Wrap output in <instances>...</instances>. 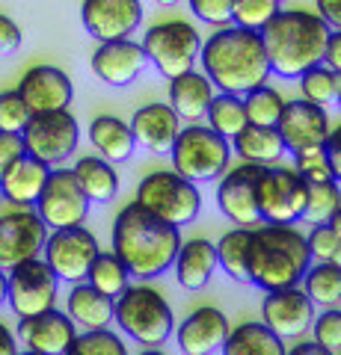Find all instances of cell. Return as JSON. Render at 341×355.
<instances>
[{
  "label": "cell",
  "instance_id": "8d00e7d4",
  "mask_svg": "<svg viewBox=\"0 0 341 355\" xmlns=\"http://www.w3.org/2000/svg\"><path fill=\"white\" fill-rule=\"evenodd\" d=\"M244 101V113H247V125H261V128H276L279 113L285 98L273 89L270 83H261L256 89H249L247 95H240Z\"/></svg>",
  "mask_w": 341,
  "mask_h": 355
},
{
  "label": "cell",
  "instance_id": "4dcf8cb0",
  "mask_svg": "<svg viewBox=\"0 0 341 355\" xmlns=\"http://www.w3.org/2000/svg\"><path fill=\"white\" fill-rule=\"evenodd\" d=\"M223 355H285V343L264 323H240L228 329L223 340Z\"/></svg>",
  "mask_w": 341,
  "mask_h": 355
},
{
  "label": "cell",
  "instance_id": "5b68a950",
  "mask_svg": "<svg viewBox=\"0 0 341 355\" xmlns=\"http://www.w3.org/2000/svg\"><path fill=\"white\" fill-rule=\"evenodd\" d=\"M113 320L131 340L142 343V347H160L169 340L175 329L169 302L149 284H128L113 299Z\"/></svg>",
  "mask_w": 341,
  "mask_h": 355
},
{
  "label": "cell",
  "instance_id": "e575fe53",
  "mask_svg": "<svg viewBox=\"0 0 341 355\" xmlns=\"http://www.w3.org/2000/svg\"><path fill=\"white\" fill-rule=\"evenodd\" d=\"M205 119H208V128L217 130L219 137L232 139L235 133L247 125V113H244V101L240 95L232 92H214L211 104L205 110Z\"/></svg>",
  "mask_w": 341,
  "mask_h": 355
},
{
  "label": "cell",
  "instance_id": "cb8c5ba5",
  "mask_svg": "<svg viewBox=\"0 0 341 355\" xmlns=\"http://www.w3.org/2000/svg\"><path fill=\"white\" fill-rule=\"evenodd\" d=\"M48 175H51V166L24 151L15 163H9V169L3 175H0V196H3L6 202L33 207L39 193H42V187L48 181Z\"/></svg>",
  "mask_w": 341,
  "mask_h": 355
},
{
  "label": "cell",
  "instance_id": "6da1fadb",
  "mask_svg": "<svg viewBox=\"0 0 341 355\" xmlns=\"http://www.w3.org/2000/svg\"><path fill=\"white\" fill-rule=\"evenodd\" d=\"M199 62H202V74L211 80L217 92L247 95L249 89L267 83L270 77L261 33L235 24L217 27V33H211L202 42Z\"/></svg>",
  "mask_w": 341,
  "mask_h": 355
},
{
  "label": "cell",
  "instance_id": "f546056e",
  "mask_svg": "<svg viewBox=\"0 0 341 355\" xmlns=\"http://www.w3.org/2000/svg\"><path fill=\"white\" fill-rule=\"evenodd\" d=\"M74 181H78L81 193L86 196L90 205H107L113 202L119 193V172L113 169V163H107L98 154H86L78 157V163L72 166Z\"/></svg>",
  "mask_w": 341,
  "mask_h": 355
},
{
  "label": "cell",
  "instance_id": "7bdbcfd3",
  "mask_svg": "<svg viewBox=\"0 0 341 355\" xmlns=\"http://www.w3.org/2000/svg\"><path fill=\"white\" fill-rule=\"evenodd\" d=\"M30 107L24 104V98L18 95V89H3L0 92V130L6 133H21L30 121Z\"/></svg>",
  "mask_w": 341,
  "mask_h": 355
},
{
  "label": "cell",
  "instance_id": "f907efd6",
  "mask_svg": "<svg viewBox=\"0 0 341 355\" xmlns=\"http://www.w3.org/2000/svg\"><path fill=\"white\" fill-rule=\"evenodd\" d=\"M315 3H317V15L333 30H338L341 27V0H315Z\"/></svg>",
  "mask_w": 341,
  "mask_h": 355
},
{
  "label": "cell",
  "instance_id": "e0dca14e",
  "mask_svg": "<svg viewBox=\"0 0 341 355\" xmlns=\"http://www.w3.org/2000/svg\"><path fill=\"white\" fill-rule=\"evenodd\" d=\"M81 21L95 42L131 39L142 24V0H83Z\"/></svg>",
  "mask_w": 341,
  "mask_h": 355
},
{
  "label": "cell",
  "instance_id": "2e32d148",
  "mask_svg": "<svg viewBox=\"0 0 341 355\" xmlns=\"http://www.w3.org/2000/svg\"><path fill=\"white\" fill-rule=\"evenodd\" d=\"M315 320V305L312 299L294 287H279V291H267L261 299V323L267 326L273 335L285 338H300L309 331Z\"/></svg>",
  "mask_w": 341,
  "mask_h": 355
},
{
  "label": "cell",
  "instance_id": "74e56055",
  "mask_svg": "<svg viewBox=\"0 0 341 355\" xmlns=\"http://www.w3.org/2000/svg\"><path fill=\"white\" fill-rule=\"evenodd\" d=\"M312 261L317 263H338L341 258V210H335L326 222H315V228L306 234Z\"/></svg>",
  "mask_w": 341,
  "mask_h": 355
},
{
  "label": "cell",
  "instance_id": "52a82bcc",
  "mask_svg": "<svg viewBox=\"0 0 341 355\" xmlns=\"http://www.w3.org/2000/svg\"><path fill=\"white\" fill-rule=\"evenodd\" d=\"M134 205L149 210L151 216L181 228V225H190V222L199 216L202 193L196 184H190L181 175H175L172 169H158V172H149L140 181Z\"/></svg>",
  "mask_w": 341,
  "mask_h": 355
},
{
  "label": "cell",
  "instance_id": "f6af8a7d",
  "mask_svg": "<svg viewBox=\"0 0 341 355\" xmlns=\"http://www.w3.org/2000/svg\"><path fill=\"white\" fill-rule=\"evenodd\" d=\"M190 12L211 27H226L232 21V3L235 0H187Z\"/></svg>",
  "mask_w": 341,
  "mask_h": 355
},
{
  "label": "cell",
  "instance_id": "60d3db41",
  "mask_svg": "<svg viewBox=\"0 0 341 355\" xmlns=\"http://www.w3.org/2000/svg\"><path fill=\"white\" fill-rule=\"evenodd\" d=\"M279 9H282V0H235L232 3V24L261 33V27L267 24Z\"/></svg>",
  "mask_w": 341,
  "mask_h": 355
},
{
  "label": "cell",
  "instance_id": "f1b7e54d",
  "mask_svg": "<svg viewBox=\"0 0 341 355\" xmlns=\"http://www.w3.org/2000/svg\"><path fill=\"white\" fill-rule=\"evenodd\" d=\"M228 146L244 163H256V166H276L285 157V151H288L276 128H261V125H244Z\"/></svg>",
  "mask_w": 341,
  "mask_h": 355
},
{
  "label": "cell",
  "instance_id": "d590c367",
  "mask_svg": "<svg viewBox=\"0 0 341 355\" xmlns=\"http://www.w3.org/2000/svg\"><path fill=\"white\" fill-rule=\"evenodd\" d=\"M249 231L252 228H232L226 231L219 243H214L217 249V266H223V272L235 282L247 284V249H249Z\"/></svg>",
  "mask_w": 341,
  "mask_h": 355
},
{
  "label": "cell",
  "instance_id": "9a60e30c",
  "mask_svg": "<svg viewBox=\"0 0 341 355\" xmlns=\"http://www.w3.org/2000/svg\"><path fill=\"white\" fill-rule=\"evenodd\" d=\"M264 166L256 163H240L235 169H226L219 175L217 184V207L228 222H235L238 228H252L261 225L258 205H256V187L261 178Z\"/></svg>",
  "mask_w": 341,
  "mask_h": 355
},
{
  "label": "cell",
  "instance_id": "ac0fdd59",
  "mask_svg": "<svg viewBox=\"0 0 341 355\" xmlns=\"http://www.w3.org/2000/svg\"><path fill=\"white\" fill-rule=\"evenodd\" d=\"M276 130L285 142V148L300 151V148L321 146L326 139V133L333 130V125H329L326 107L309 104V101H303V98H291V101L282 104Z\"/></svg>",
  "mask_w": 341,
  "mask_h": 355
},
{
  "label": "cell",
  "instance_id": "3957f363",
  "mask_svg": "<svg viewBox=\"0 0 341 355\" xmlns=\"http://www.w3.org/2000/svg\"><path fill=\"white\" fill-rule=\"evenodd\" d=\"M329 33H333V27L317 12L279 9L261 27V42H264V53H267L270 74H279L285 80H297L312 65H321Z\"/></svg>",
  "mask_w": 341,
  "mask_h": 355
},
{
  "label": "cell",
  "instance_id": "277c9868",
  "mask_svg": "<svg viewBox=\"0 0 341 355\" xmlns=\"http://www.w3.org/2000/svg\"><path fill=\"white\" fill-rule=\"evenodd\" d=\"M312 254L306 246V234L297 225H264L249 231L247 249V282L267 291L300 284L303 272L309 270Z\"/></svg>",
  "mask_w": 341,
  "mask_h": 355
},
{
  "label": "cell",
  "instance_id": "7a4b0ae2",
  "mask_svg": "<svg viewBox=\"0 0 341 355\" xmlns=\"http://www.w3.org/2000/svg\"><path fill=\"white\" fill-rule=\"evenodd\" d=\"M181 246V231L151 216L149 210L131 202L113 222V254L125 263L134 279H158L169 272Z\"/></svg>",
  "mask_w": 341,
  "mask_h": 355
},
{
  "label": "cell",
  "instance_id": "ab89813d",
  "mask_svg": "<svg viewBox=\"0 0 341 355\" xmlns=\"http://www.w3.org/2000/svg\"><path fill=\"white\" fill-rule=\"evenodd\" d=\"M63 355H128L122 338L110 329H92L74 335Z\"/></svg>",
  "mask_w": 341,
  "mask_h": 355
},
{
  "label": "cell",
  "instance_id": "8992f818",
  "mask_svg": "<svg viewBox=\"0 0 341 355\" xmlns=\"http://www.w3.org/2000/svg\"><path fill=\"white\" fill-rule=\"evenodd\" d=\"M169 157L175 175L187 178L190 184H205V181H217L228 169L232 146L217 130L196 121V125H187L178 130V137H175L169 148Z\"/></svg>",
  "mask_w": 341,
  "mask_h": 355
},
{
  "label": "cell",
  "instance_id": "9c48e42d",
  "mask_svg": "<svg viewBox=\"0 0 341 355\" xmlns=\"http://www.w3.org/2000/svg\"><path fill=\"white\" fill-rule=\"evenodd\" d=\"M256 205L261 222L294 225L306 210V181L291 166H264L256 187Z\"/></svg>",
  "mask_w": 341,
  "mask_h": 355
},
{
  "label": "cell",
  "instance_id": "c3c4849f",
  "mask_svg": "<svg viewBox=\"0 0 341 355\" xmlns=\"http://www.w3.org/2000/svg\"><path fill=\"white\" fill-rule=\"evenodd\" d=\"M321 146L326 151V160H329V169H333L335 181H341V133H338V128H333L326 133V139Z\"/></svg>",
  "mask_w": 341,
  "mask_h": 355
},
{
  "label": "cell",
  "instance_id": "30bf717a",
  "mask_svg": "<svg viewBox=\"0 0 341 355\" xmlns=\"http://www.w3.org/2000/svg\"><path fill=\"white\" fill-rule=\"evenodd\" d=\"M45 237L48 225L39 219L36 210L3 198L0 205V270L9 272L18 263L39 258Z\"/></svg>",
  "mask_w": 341,
  "mask_h": 355
},
{
  "label": "cell",
  "instance_id": "5bb4252c",
  "mask_svg": "<svg viewBox=\"0 0 341 355\" xmlns=\"http://www.w3.org/2000/svg\"><path fill=\"white\" fill-rule=\"evenodd\" d=\"M33 210L48 225V231H57V228L83 225L86 214H90V202H86V196L81 193L78 181H74V172L65 169V166H53Z\"/></svg>",
  "mask_w": 341,
  "mask_h": 355
},
{
  "label": "cell",
  "instance_id": "11a10c76",
  "mask_svg": "<svg viewBox=\"0 0 341 355\" xmlns=\"http://www.w3.org/2000/svg\"><path fill=\"white\" fill-rule=\"evenodd\" d=\"M140 355H167V352H163L160 347H146V349H142Z\"/></svg>",
  "mask_w": 341,
  "mask_h": 355
},
{
  "label": "cell",
  "instance_id": "8fae6325",
  "mask_svg": "<svg viewBox=\"0 0 341 355\" xmlns=\"http://www.w3.org/2000/svg\"><path fill=\"white\" fill-rule=\"evenodd\" d=\"M24 151L33 154L36 160L53 166H63L65 160L78 151L81 128L69 110H53V113H36L30 116L27 128L21 130Z\"/></svg>",
  "mask_w": 341,
  "mask_h": 355
},
{
  "label": "cell",
  "instance_id": "4fadbf2b",
  "mask_svg": "<svg viewBox=\"0 0 341 355\" xmlns=\"http://www.w3.org/2000/svg\"><path fill=\"white\" fill-rule=\"evenodd\" d=\"M57 287L60 282L48 270V263L42 258H33L6 272V302L18 320L33 317L48 308H57Z\"/></svg>",
  "mask_w": 341,
  "mask_h": 355
},
{
  "label": "cell",
  "instance_id": "484cf974",
  "mask_svg": "<svg viewBox=\"0 0 341 355\" xmlns=\"http://www.w3.org/2000/svg\"><path fill=\"white\" fill-rule=\"evenodd\" d=\"M214 92L217 89L211 86V80L202 71L190 69L169 80V107L178 119H187L190 125H196V121L205 119V110L211 104Z\"/></svg>",
  "mask_w": 341,
  "mask_h": 355
},
{
  "label": "cell",
  "instance_id": "b9f144b4",
  "mask_svg": "<svg viewBox=\"0 0 341 355\" xmlns=\"http://www.w3.org/2000/svg\"><path fill=\"white\" fill-rule=\"evenodd\" d=\"M291 169L300 175L306 184H312V181H335L333 169H329L324 146H312V148L294 151V166H291Z\"/></svg>",
  "mask_w": 341,
  "mask_h": 355
},
{
  "label": "cell",
  "instance_id": "db71d44e",
  "mask_svg": "<svg viewBox=\"0 0 341 355\" xmlns=\"http://www.w3.org/2000/svg\"><path fill=\"white\" fill-rule=\"evenodd\" d=\"M6 302V272L0 270V305Z\"/></svg>",
  "mask_w": 341,
  "mask_h": 355
},
{
  "label": "cell",
  "instance_id": "7c38bea8",
  "mask_svg": "<svg viewBox=\"0 0 341 355\" xmlns=\"http://www.w3.org/2000/svg\"><path fill=\"white\" fill-rule=\"evenodd\" d=\"M98 252L101 249H98L92 231L86 225H72V228L48 231L45 246H42V261L57 275V282L78 284L86 282V270H90Z\"/></svg>",
  "mask_w": 341,
  "mask_h": 355
},
{
  "label": "cell",
  "instance_id": "7402d4cb",
  "mask_svg": "<svg viewBox=\"0 0 341 355\" xmlns=\"http://www.w3.org/2000/svg\"><path fill=\"white\" fill-rule=\"evenodd\" d=\"M228 329H232V323L223 311L214 305H202L181 320L175 338H178V349L184 355H211L223 347Z\"/></svg>",
  "mask_w": 341,
  "mask_h": 355
},
{
  "label": "cell",
  "instance_id": "4316f807",
  "mask_svg": "<svg viewBox=\"0 0 341 355\" xmlns=\"http://www.w3.org/2000/svg\"><path fill=\"white\" fill-rule=\"evenodd\" d=\"M65 314L83 331L110 329V323H113V299L98 293L92 284L78 282V284H72L69 299H65Z\"/></svg>",
  "mask_w": 341,
  "mask_h": 355
},
{
  "label": "cell",
  "instance_id": "f35d334b",
  "mask_svg": "<svg viewBox=\"0 0 341 355\" xmlns=\"http://www.w3.org/2000/svg\"><path fill=\"white\" fill-rule=\"evenodd\" d=\"M341 210V190L338 181H312L306 184V210L303 219L309 222H326L329 216Z\"/></svg>",
  "mask_w": 341,
  "mask_h": 355
},
{
  "label": "cell",
  "instance_id": "ffe728a7",
  "mask_svg": "<svg viewBox=\"0 0 341 355\" xmlns=\"http://www.w3.org/2000/svg\"><path fill=\"white\" fill-rule=\"evenodd\" d=\"M74 335H78V326L72 323L65 311L57 308H48L33 317H21L15 331V338L24 343L27 352L39 355H63Z\"/></svg>",
  "mask_w": 341,
  "mask_h": 355
},
{
  "label": "cell",
  "instance_id": "f5cc1de1",
  "mask_svg": "<svg viewBox=\"0 0 341 355\" xmlns=\"http://www.w3.org/2000/svg\"><path fill=\"white\" fill-rule=\"evenodd\" d=\"M18 352V338L9 331V326L0 323V355H15Z\"/></svg>",
  "mask_w": 341,
  "mask_h": 355
},
{
  "label": "cell",
  "instance_id": "d6a6232c",
  "mask_svg": "<svg viewBox=\"0 0 341 355\" xmlns=\"http://www.w3.org/2000/svg\"><path fill=\"white\" fill-rule=\"evenodd\" d=\"M86 284H92L98 293L116 299L131 284V272L113 252H98L95 261L90 263V270H86Z\"/></svg>",
  "mask_w": 341,
  "mask_h": 355
},
{
  "label": "cell",
  "instance_id": "1f68e13d",
  "mask_svg": "<svg viewBox=\"0 0 341 355\" xmlns=\"http://www.w3.org/2000/svg\"><path fill=\"white\" fill-rule=\"evenodd\" d=\"M300 291L317 308H338L341 302V263H317L312 261L300 279Z\"/></svg>",
  "mask_w": 341,
  "mask_h": 355
},
{
  "label": "cell",
  "instance_id": "d6986e66",
  "mask_svg": "<svg viewBox=\"0 0 341 355\" xmlns=\"http://www.w3.org/2000/svg\"><path fill=\"white\" fill-rule=\"evenodd\" d=\"M18 95L24 98V104L30 107V113H53V110H69L74 86L72 77L57 65H33L30 71H24L18 83Z\"/></svg>",
  "mask_w": 341,
  "mask_h": 355
},
{
  "label": "cell",
  "instance_id": "603a6c76",
  "mask_svg": "<svg viewBox=\"0 0 341 355\" xmlns=\"http://www.w3.org/2000/svg\"><path fill=\"white\" fill-rule=\"evenodd\" d=\"M131 133H134V142L142 148H149L151 154H169L175 137L181 130V119L172 113L169 104L151 101L146 107H140L128 121Z\"/></svg>",
  "mask_w": 341,
  "mask_h": 355
},
{
  "label": "cell",
  "instance_id": "6f0895ef",
  "mask_svg": "<svg viewBox=\"0 0 341 355\" xmlns=\"http://www.w3.org/2000/svg\"><path fill=\"white\" fill-rule=\"evenodd\" d=\"M15 355H39V352H15Z\"/></svg>",
  "mask_w": 341,
  "mask_h": 355
},
{
  "label": "cell",
  "instance_id": "bcb514c9",
  "mask_svg": "<svg viewBox=\"0 0 341 355\" xmlns=\"http://www.w3.org/2000/svg\"><path fill=\"white\" fill-rule=\"evenodd\" d=\"M24 154V139L21 133H6L0 130V175L9 169V163H15Z\"/></svg>",
  "mask_w": 341,
  "mask_h": 355
},
{
  "label": "cell",
  "instance_id": "9f6ffc18",
  "mask_svg": "<svg viewBox=\"0 0 341 355\" xmlns=\"http://www.w3.org/2000/svg\"><path fill=\"white\" fill-rule=\"evenodd\" d=\"M155 3H160V6H175L178 0H155Z\"/></svg>",
  "mask_w": 341,
  "mask_h": 355
},
{
  "label": "cell",
  "instance_id": "ee69618b",
  "mask_svg": "<svg viewBox=\"0 0 341 355\" xmlns=\"http://www.w3.org/2000/svg\"><path fill=\"white\" fill-rule=\"evenodd\" d=\"M309 329L315 331V340L321 343V347L338 355V349H341V311L338 308H324L321 314L312 320Z\"/></svg>",
  "mask_w": 341,
  "mask_h": 355
},
{
  "label": "cell",
  "instance_id": "83f0119b",
  "mask_svg": "<svg viewBox=\"0 0 341 355\" xmlns=\"http://www.w3.org/2000/svg\"><path fill=\"white\" fill-rule=\"evenodd\" d=\"M90 142L98 151V157H104L107 163H125L134 157L137 142L131 133L128 121L119 116H95L90 121Z\"/></svg>",
  "mask_w": 341,
  "mask_h": 355
},
{
  "label": "cell",
  "instance_id": "836d02e7",
  "mask_svg": "<svg viewBox=\"0 0 341 355\" xmlns=\"http://www.w3.org/2000/svg\"><path fill=\"white\" fill-rule=\"evenodd\" d=\"M300 98L317 107H333L341 101V74L329 71L326 65H312L309 71H303L300 77Z\"/></svg>",
  "mask_w": 341,
  "mask_h": 355
},
{
  "label": "cell",
  "instance_id": "d4e9b609",
  "mask_svg": "<svg viewBox=\"0 0 341 355\" xmlns=\"http://www.w3.org/2000/svg\"><path fill=\"white\" fill-rule=\"evenodd\" d=\"M175 279L184 291H202L211 282L217 270V249L208 237H190L181 240L178 254H175Z\"/></svg>",
  "mask_w": 341,
  "mask_h": 355
},
{
  "label": "cell",
  "instance_id": "7dc6e473",
  "mask_svg": "<svg viewBox=\"0 0 341 355\" xmlns=\"http://www.w3.org/2000/svg\"><path fill=\"white\" fill-rule=\"evenodd\" d=\"M21 39H24V33H21L18 21L0 12V53L18 51L21 48Z\"/></svg>",
  "mask_w": 341,
  "mask_h": 355
},
{
  "label": "cell",
  "instance_id": "681fc988",
  "mask_svg": "<svg viewBox=\"0 0 341 355\" xmlns=\"http://www.w3.org/2000/svg\"><path fill=\"white\" fill-rule=\"evenodd\" d=\"M321 65H326L329 71H338L341 74V30H333L326 39V48H324V57Z\"/></svg>",
  "mask_w": 341,
  "mask_h": 355
},
{
  "label": "cell",
  "instance_id": "816d5d0a",
  "mask_svg": "<svg viewBox=\"0 0 341 355\" xmlns=\"http://www.w3.org/2000/svg\"><path fill=\"white\" fill-rule=\"evenodd\" d=\"M285 355H333V352L321 347L317 340H300V343H294L291 349H285Z\"/></svg>",
  "mask_w": 341,
  "mask_h": 355
},
{
  "label": "cell",
  "instance_id": "ba28073f",
  "mask_svg": "<svg viewBox=\"0 0 341 355\" xmlns=\"http://www.w3.org/2000/svg\"><path fill=\"white\" fill-rule=\"evenodd\" d=\"M146 62H151L155 69L172 80L184 71H190L202 51V39L190 21L181 18H169V21H158L146 30V36L140 42Z\"/></svg>",
  "mask_w": 341,
  "mask_h": 355
},
{
  "label": "cell",
  "instance_id": "44dd1931",
  "mask_svg": "<svg viewBox=\"0 0 341 355\" xmlns=\"http://www.w3.org/2000/svg\"><path fill=\"white\" fill-rule=\"evenodd\" d=\"M92 74L107 86H131L146 69V53L134 39L98 42L92 51Z\"/></svg>",
  "mask_w": 341,
  "mask_h": 355
}]
</instances>
